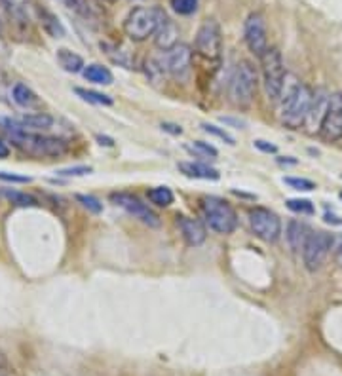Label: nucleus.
<instances>
[{
  "label": "nucleus",
  "instance_id": "nucleus-1",
  "mask_svg": "<svg viewBox=\"0 0 342 376\" xmlns=\"http://www.w3.org/2000/svg\"><path fill=\"white\" fill-rule=\"evenodd\" d=\"M314 91L306 84L299 82L293 74H287L284 90L280 95V122L289 130H301L308 118L310 105H312Z\"/></svg>",
  "mask_w": 342,
  "mask_h": 376
},
{
  "label": "nucleus",
  "instance_id": "nucleus-2",
  "mask_svg": "<svg viewBox=\"0 0 342 376\" xmlns=\"http://www.w3.org/2000/svg\"><path fill=\"white\" fill-rule=\"evenodd\" d=\"M170 19L160 6H137L124 19V33L133 42H143L155 36Z\"/></svg>",
  "mask_w": 342,
  "mask_h": 376
},
{
  "label": "nucleus",
  "instance_id": "nucleus-3",
  "mask_svg": "<svg viewBox=\"0 0 342 376\" xmlns=\"http://www.w3.org/2000/svg\"><path fill=\"white\" fill-rule=\"evenodd\" d=\"M192 65V49L187 44H177L171 49H162L158 56L147 61V74L150 78L170 74L173 78H185Z\"/></svg>",
  "mask_w": 342,
  "mask_h": 376
},
{
  "label": "nucleus",
  "instance_id": "nucleus-4",
  "mask_svg": "<svg viewBox=\"0 0 342 376\" xmlns=\"http://www.w3.org/2000/svg\"><path fill=\"white\" fill-rule=\"evenodd\" d=\"M10 139L14 143V147L33 158H59V156L67 154V150H69L67 141L42 135V133H33V131L12 133Z\"/></svg>",
  "mask_w": 342,
  "mask_h": 376
},
{
  "label": "nucleus",
  "instance_id": "nucleus-5",
  "mask_svg": "<svg viewBox=\"0 0 342 376\" xmlns=\"http://www.w3.org/2000/svg\"><path fill=\"white\" fill-rule=\"evenodd\" d=\"M257 86H259V74L255 65L247 59L240 61L228 84L230 103L238 108H247L257 95Z\"/></svg>",
  "mask_w": 342,
  "mask_h": 376
},
{
  "label": "nucleus",
  "instance_id": "nucleus-6",
  "mask_svg": "<svg viewBox=\"0 0 342 376\" xmlns=\"http://www.w3.org/2000/svg\"><path fill=\"white\" fill-rule=\"evenodd\" d=\"M200 211L205 226L217 234H232L238 228V213L223 198L204 196L200 200Z\"/></svg>",
  "mask_w": 342,
  "mask_h": 376
},
{
  "label": "nucleus",
  "instance_id": "nucleus-7",
  "mask_svg": "<svg viewBox=\"0 0 342 376\" xmlns=\"http://www.w3.org/2000/svg\"><path fill=\"white\" fill-rule=\"evenodd\" d=\"M259 59H261L264 91H266L270 101H276L277 103L280 95H282V90H284L285 78H287L284 58H282V54H280L277 48H269Z\"/></svg>",
  "mask_w": 342,
  "mask_h": 376
},
{
  "label": "nucleus",
  "instance_id": "nucleus-8",
  "mask_svg": "<svg viewBox=\"0 0 342 376\" xmlns=\"http://www.w3.org/2000/svg\"><path fill=\"white\" fill-rule=\"evenodd\" d=\"M331 247H333V236L329 232H323V230L310 232V236L306 237L304 247H302L304 268L308 272H318L331 253Z\"/></svg>",
  "mask_w": 342,
  "mask_h": 376
},
{
  "label": "nucleus",
  "instance_id": "nucleus-9",
  "mask_svg": "<svg viewBox=\"0 0 342 376\" xmlns=\"http://www.w3.org/2000/svg\"><path fill=\"white\" fill-rule=\"evenodd\" d=\"M249 226L255 236L264 244H276L282 236V221L276 213L266 207L249 209Z\"/></svg>",
  "mask_w": 342,
  "mask_h": 376
},
{
  "label": "nucleus",
  "instance_id": "nucleus-10",
  "mask_svg": "<svg viewBox=\"0 0 342 376\" xmlns=\"http://www.w3.org/2000/svg\"><path fill=\"white\" fill-rule=\"evenodd\" d=\"M194 49L198 56L209 61H217L223 54V34H220V27L215 19H205L200 25L198 33L194 38Z\"/></svg>",
  "mask_w": 342,
  "mask_h": 376
},
{
  "label": "nucleus",
  "instance_id": "nucleus-11",
  "mask_svg": "<svg viewBox=\"0 0 342 376\" xmlns=\"http://www.w3.org/2000/svg\"><path fill=\"white\" fill-rule=\"evenodd\" d=\"M319 139L326 143H337L342 139V91H333L329 95L326 116L318 131Z\"/></svg>",
  "mask_w": 342,
  "mask_h": 376
},
{
  "label": "nucleus",
  "instance_id": "nucleus-12",
  "mask_svg": "<svg viewBox=\"0 0 342 376\" xmlns=\"http://www.w3.org/2000/svg\"><path fill=\"white\" fill-rule=\"evenodd\" d=\"M111 202L118 207H122L124 211H128L133 215L135 219L147 224L150 228H158L160 226V217L156 215L147 204H143L137 196H133L130 192H113L111 194Z\"/></svg>",
  "mask_w": 342,
  "mask_h": 376
},
{
  "label": "nucleus",
  "instance_id": "nucleus-13",
  "mask_svg": "<svg viewBox=\"0 0 342 376\" xmlns=\"http://www.w3.org/2000/svg\"><path fill=\"white\" fill-rule=\"evenodd\" d=\"M244 42L251 54L261 58L269 49V38H266V23L264 17L259 12H253L247 16L244 23Z\"/></svg>",
  "mask_w": 342,
  "mask_h": 376
},
{
  "label": "nucleus",
  "instance_id": "nucleus-14",
  "mask_svg": "<svg viewBox=\"0 0 342 376\" xmlns=\"http://www.w3.org/2000/svg\"><path fill=\"white\" fill-rule=\"evenodd\" d=\"M329 95L327 90L319 88V90L314 91V97H312V105H310L308 118H306V124L304 128L308 130V133H318L319 126H321V120L326 116L327 105H329Z\"/></svg>",
  "mask_w": 342,
  "mask_h": 376
},
{
  "label": "nucleus",
  "instance_id": "nucleus-15",
  "mask_svg": "<svg viewBox=\"0 0 342 376\" xmlns=\"http://www.w3.org/2000/svg\"><path fill=\"white\" fill-rule=\"evenodd\" d=\"M179 230L183 234L185 244L190 247L202 246L205 237H207V230H205L204 222L192 219V217H179Z\"/></svg>",
  "mask_w": 342,
  "mask_h": 376
},
{
  "label": "nucleus",
  "instance_id": "nucleus-16",
  "mask_svg": "<svg viewBox=\"0 0 342 376\" xmlns=\"http://www.w3.org/2000/svg\"><path fill=\"white\" fill-rule=\"evenodd\" d=\"M12 99H14V103H16L17 106L27 108V110H38V108H42L41 97H38V95H36V93H34V91L23 82L14 84Z\"/></svg>",
  "mask_w": 342,
  "mask_h": 376
},
{
  "label": "nucleus",
  "instance_id": "nucleus-17",
  "mask_svg": "<svg viewBox=\"0 0 342 376\" xmlns=\"http://www.w3.org/2000/svg\"><path fill=\"white\" fill-rule=\"evenodd\" d=\"M179 169L181 173H185L190 179L217 180L220 177L215 167H209L207 164H200V162H181Z\"/></svg>",
  "mask_w": 342,
  "mask_h": 376
},
{
  "label": "nucleus",
  "instance_id": "nucleus-18",
  "mask_svg": "<svg viewBox=\"0 0 342 376\" xmlns=\"http://www.w3.org/2000/svg\"><path fill=\"white\" fill-rule=\"evenodd\" d=\"M308 236H310V230L304 222L291 221L289 224H287L285 239H287V244H289V247H291L293 251H302L304 242H306V237Z\"/></svg>",
  "mask_w": 342,
  "mask_h": 376
},
{
  "label": "nucleus",
  "instance_id": "nucleus-19",
  "mask_svg": "<svg viewBox=\"0 0 342 376\" xmlns=\"http://www.w3.org/2000/svg\"><path fill=\"white\" fill-rule=\"evenodd\" d=\"M19 126L23 128V131L27 130H49L54 126V118L46 113H31V115H23L17 118Z\"/></svg>",
  "mask_w": 342,
  "mask_h": 376
},
{
  "label": "nucleus",
  "instance_id": "nucleus-20",
  "mask_svg": "<svg viewBox=\"0 0 342 376\" xmlns=\"http://www.w3.org/2000/svg\"><path fill=\"white\" fill-rule=\"evenodd\" d=\"M155 44L156 48L160 49H171L173 46H177L179 44V31H177V27L168 21V23L163 25L162 29L155 34Z\"/></svg>",
  "mask_w": 342,
  "mask_h": 376
},
{
  "label": "nucleus",
  "instance_id": "nucleus-21",
  "mask_svg": "<svg viewBox=\"0 0 342 376\" xmlns=\"http://www.w3.org/2000/svg\"><path fill=\"white\" fill-rule=\"evenodd\" d=\"M57 63L63 67V71H67V73L76 74L84 71V59L67 48L57 49Z\"/></svg>",
  "mask_w": 342,
  "mask_h": 376
},
{
  "label": "nucleus",
  "instance_id": "nucleus-22",
  "mask_svg": "<svg viewBox=\"0 0 342 376\" xmlns=\"http://www.w3.org/2000/svg\"><path fill=\"white\" fill-rule=\"evenodd\" d=\"M82 74H84V78H86L88 82L99 84V86H109V84H113V80H114L113 73H111L106 67L98 65V63L84 67Z\"/></svg>",
  "mask_w": 342,
  "mask_h": 376
},
{
  "label": "nucleus",
  "instance_id": "nucleus-23",
  "mask_svg": "<svg viewBox=\"0 0 342 376\" xmlns=\"http://www.w3.org/2000/svg\"><path fill=\"white\" fill-rule=\"evenodd\" d=\"M38 16H41V21L42 25H44V29H46L54 38H61V36L65 34V29L61 27L59 19H57L52 12H48V10L44 8H38Z\"/></svg>",
  "mask_w": 342,
  "mask_h": 376
},
{
  "label": "nucleus",
  "instance_id": "nucleus-24",
  "mask_svg": "<svg viewBox=\"0 0 342 376\" xmlns=\"http://www.w3.org/2000/svg\"><path fill=\"white\" fill-rule=\"evenodd\" d=\"M59 2H63L67 8L73 10L74 14H78V16L84 17V19L93 21V19L98 17L95 10H93V6L90 4V0H59Z\"/></svg>",
  "mask_w": 342,
  "mask_h": 376
},
{
  "label": "nucleus",
  "instance_id": "nucleus-25",
  "mask_svg": "<svg viewBox=\"0 0 342 376\" xmlns=\"http://www.w3.org/2000/svg\"><path fill=\"white\" fill-rule=\"evenodd\" d=\"M148 200L158 207H168L173 204V192L168 187H155L148 190Z\"/></svg>",
  "mask_w": 342,
  "mask_h": 376
},
{
  "label": "nucleus",
  "instance_id": "nucleus-26",
  "mask_svg": "<svg viewBox=\"0 0 342 376\" xmlns=\"http://www.w3.org/2000/svg\"><path fill=\"white\" fill-rule=\"evenodd\" d=\"M2 4H4V8L8 10L10 16L17 17V19H29V14H27V10H29V0H0Z\"/></svg>",
  "mask_w": 342,
  "mask_h": 376
},
{
  "label": "nucleus",
  "instance_id": "nucleus-27",
  "mask_svg": "<svg viewBox=\"0 0 342 376\" xmlns=\"http://www.w3.org/2000/svg\"><path fill=\"white\" fill-rule=\"evenodd\" d=\"M2 194L8 198L12 204L19 205V207H34V205H38L36 198H33L31 194H27V192H17V190H4Z\"/></svg>",
  "mask_w": 342,
  "mask_h": 376
},
{
  "label": "nucleus",
  "instance_id": "nucleus-28",
  "mask_svg": "<svg viewBox=\"0 0 342 376\" xmlns=\"http://www.w3.org/2000/svg\"><path fill=\"white\" fill-rule=\"evenodd\" d=\"M76 91V95H80L84 101H88V103H95V105H113V99L105 95V93H99V91L93 90H84V88H74Z\"/></svg>",
  "mask_w": 342,
  "mask_h": 376
},
{
  "label": "nucleus",
  "instance_id": "nucleus-29",
  "mask_svg": "<svg viewBox=\"0 0 342 376\" xmlns=\"http://www.w3.org/2000/svg\"><path fill=\"white\" fill-rule=\"evenodd\" d=\"M171 8L179 16H190L198 10V0H171Z\"/></svg>",
  "mask_w": 342,
  "mask_h": 376
},
{
  "label": "nucleus",
  "instance_id": "nucleus-30",
  "mask_svg": "<svg viewBox=\"0 0 342 376\" xmlns=\"http://www.w3.org/2000/svg\"><path fill=\"white\" fill-rule=\"evenodd\" d=\"M12 90H14V86H12V80H10V76L2 69H0V101L2 103H12L14 99H12Z\"/></svg>",
  "mask_w": 342,
  "mask_h": 376
},
{
  "label": "nucleus",
  "instance_id": "nucleus-31",
  "mask_svg": "<svg viewBox=\"0 0 342 376\" xmlns=\"http://www.w3.org/2000/svg\"><path fill=\"white\" fill-rule=\"evenodd\" d=\"M287 207L295 213H301V215H312L314 213V204L310 200H287Z\"/></svg>",
  "mask_w": 342,
  "mask_h": 376
},
{
  "label": "nucleus",
  "instance_id": "nucleus-32",
  "mask_svg": "<svg viewBox=\"0 0 342 376\" xmlns=\"http://www.w3.org/2000/svg\"><path fill=\"white\" fill-rule=\"evenodd\" d=\"M188 150H192V152H196V154L200 156H205V158H215V156H217V148L212 147V145H207L204 141H194V143L188 147Z\"/></svg>",
  "mask_w": 342,
  "mask_h": 376
},
{
  "label": "nucleus",
  "instance_id": "nucleus-33",
  "mask_svg": "<svg viewBox=\"0 0 342 376\" xmlns=\"http://www.w3.org/2000/svg\"><path fill=\"white\" fill-rule=\"evenodd\" d=\"M285 185H289L295 190H302V192H310V190H314L316 185L308 179H301V177H285L284 179Z\"/></svg>",
  "mask_w": 342,
  "mask_h": 376
},
{
  "label": "nucleus",
  "instance_id": "nucleus-34",
  "mask_svg": "<svg viewBox=\"0 0 342 376\" xmlns=\"http://www.w3.org/2000/svg\"><path fill=\"white\" fill-rule=\"evenodd\" d=\"M76 200H78V202L82 204V207H86L88 211H91V213H101V211H103V204L99 202L98 198L86 196V194H78V196H76Z\"/></svg>",
  "mask_w": 342,
  "mask_h": 376
},
{
  "label": "nucleus",
  "instance_id": "nucleus-35",
  "mask_svg": "<svg viewBox=\"0 0 342 376\" xmlns=\"http://www.w3.org/2000/svg\"><path fill=\"white\" fill-rule=\"evenodd\" d=\"M90 165H74V167H67V169H59L57 175L61 177H82V175H90Z\"/></svg>",
  "mask_w": 342,
  "mask_h": 376
},
{
  "label": "nucleus",
  "instance_id": "nucleus-36",
  "mask_svg": "<svg viewBox=\"0 0 342 376\" xmlns=\"http://www.w3.org/2000/svg\"><path fill=\"white\" fill-rule=\"evenodd\" d=\"M202 128H204L205 133H209V135H215V137H219V139L227 141L228 145H234V139L228 135L227 131L220 130V128H217V126H213V124H202Z\"/></svg>",
  "mask_w": 342,
  "mask_h": 376
},
{
  "label": "nucleus",
  "instance_id": "nucleus-37",
  "mask_svg": "<svg viewBox=\"0 0 342 376\" xmlns=\"http://www.w3.org/2000/svg\"><path fill=\"white\" fill-rule=\"evenodd\" d=\"M0 180H6V183H19V185H27L31 183V177H25V175H17V173H6L0 172Z\"/></svg>",
  "mask_w": 342,
  "mask_h": 376
},
{
  "label": "nucleus",
  "instance_id": "nucleus-38",
  "mask_svg": "<svg viewBox=\"0 0 342 376\" xmlns=\"http://www.w3.org/2000/svg\"><path fill=\"white\" fill-rule=\"evenodd\" d=\"M255 147L259 148L261 152H266V154H270V152L274 154V152H276V150H277L276 145H270L269 141H262V139L255 141Z\"/></svg>",
  "mask_w": 342,
  "mask_h": 376
},
{
  "label": "nucleus",
  "instance_id": "nucleus-39",
  "mask_svg": "<svg viewBox=\"0 0 342 376\" xmlns=\"http://www.w3.org/2000/svg\"><path fill=\"white\" fill-rule=\"evenodd\" d=\"M162 130L170 131V133H173V135H181V133H183L181 126H175V124H162Z\"/></svg>",
  "mask_w": 342,
  "mask_h": 376
},
{
  "label": "nucleus",
  "instance_id": "nucleus-40",
  "mask_svg": "<svg viewBox=\"0 0 342 376\" xmlns=\"http://www.w3.org/2000/svg\"><path fill=\"white\" fill-rule=\"evenodd\" d=\"M10 156V147L4 143V141L0 139V158H8Z\"/></svg>",
  "mask_w": 342,
  "mask_h": 376
},
{
  "label": "nucleus",
  "instance_id": "nucleus-41",
  "mask_svg": "<svg viewBox=\"0 0 342 376\" xmlns=\"http://www.w3.org/2000/svg\"><path fill=\"white\" fill-rule=\"evenodd\" d=\"M334 261H337V264H339V266H342V244L339 246V249L334 251Z\"/></svg>",
  "mask_w": 342,
  "mask_h": 376
},
{
  "label": "nucleus",
  "instance_id": "nucleus-42",
  "mask_svg": "<svg viewBox=\"0 0 342 376\" xmlns=\"http://www.w3.org/2000/svg\"><path fill=\"white\" fill-rule=\"evenodd\" d=\"M0 376H12L8 373V367H0Z\"/></svg>",
  "mask_w": 342,
  "mask_h": 376
},
{
  "label": "nucleus",
  "instance_id": "nucleus-43",
  "mask_svg": "<svg viewBox=\"0 0 342 376\" xmlns=\"http://www.w3.org/2000/svg\"><path fill=\"white\" fill-rule=\"evenodd\" d=\"M99 2H114V0H99Z\"/></svg>",
  "mask_w": 342,
  "mask_h": 376
},
{
  "label": "nucleus",
  "instance_id": "nucleus-44",
  "mask_svg": "<svg viewBox=\"0 0 342 376\" xmlns=\"http://www.w3.org/2000/svg\"><path fill=\"white\" fill-rule=\"evenodd\" d=\"M0 33H2V21H0Z\"/></svg>",
  "mask_w": 342,
  "mask_h": 376
},
{
  "label": "nucleus",
  "instance_id": "nucleus-45",
  "mask_svg": "<svg viewBox=\"0 0 342 376\" xmlns=\"http://www.w3.org/2000/svg\"><path fill=\"white\" fill-rule=\"evenodd\" d=\"M341 198H342V194H341Z\"/></svg>",
  "mask_w": 342,
  "mask_h": 376
}]
</instances>
